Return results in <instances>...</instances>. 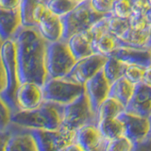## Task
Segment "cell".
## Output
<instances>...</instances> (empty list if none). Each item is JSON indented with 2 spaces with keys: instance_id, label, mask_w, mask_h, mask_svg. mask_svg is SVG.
I'll return each instance as SVG.
<instances>
[{
  "instance_id": "cell-37",
  "label": "cell",
  "mask_w": 151,
  "mask_h": 151,
  "mask_svg": "<svg viewBox=\"0 0 151 151\" xmlns=\"http://www.w3.org/2000/svg\"><path fill=\"white\" fill-rule=\"evenodd\" d=\"M132 151H151V139L148 138L134 145Z\"/></svg>"
},
{
  "instance_id": "cell-24",
  "label": "cell",
  "mask_w": 151,
  "mask_h": 151,
  "mask_svg": "<svg viewBox=\"0 0 151 151\" xmlns=\"http://www.w3.org/2000/svg\"><path fill=\"white\" fill-rule=\"evenodd\" d=\"M97 127L106 141L124 136V125L119 118L100 120L97 122Z\"/></svg>"
},
{
  "instance_id": "cell-12",
  "label": "cell",
  "mask_w": 151,
  "mask_h": 151,
  "mask_svg": "<svg viewBox=\"0 0 151 151\" xmlns=\"http://www.w3.org/2000/svg\"><path fill=\"white\" fill-rule=\"evenodd\" d=\"M45 102L42 86L33 82H24L18 86L15 93L17 111H30L40 107Z\"/></svg>"
},
{
  "instance_id": "cell-14",
  "label": "cell",
  "mask_w": 151,
  "mask_h": 151,
  "mask_svg": "<svg viewBox=\"0 0 151 151\" xmlns=\"http://www.w3.org/2000/svg\"><path fill=\"white\" fill-rule=\"evenodd\" d=\"M125 111L143 117H151V85L145 82L136 85L134 93Z\"/></svg>"
},
{
  "instance_id": "cell-18",
  "label": "cell",
  "mask_w": 151,
  "mask_h": 151,
  "mask_svg": "<svg viewBox=\"0 0 151 151\" xmlns=\"http://www.w3.org/2000/svg\"><path fill=\"white\" fill-rule=\"evenodd\" d=\"M23 27L20 9L7 11L0 9V40H12Z\"/></svg>"
},
{
  "instance_id": "cell-4",
  "label": "cell",
  "mask_w": 151,
  "mask_h": 151,
  "mask_svg": "<svg viewBox=\"0 0 151 151\" xmlns=\"http://www.w3.org/2000/svg\"><path fill=\"white\" fill-rule=\"evenodd\" d=\"M104 16L106 15L94 11L90 0L81 1L67 15L61 17L63 27V40L68 41L70 37L77 33L90 30Z\"/></svg>"
},
{
  "instance_id": "cell-41",
  "label": "cell",
  "mask_w": 151,
  "mask_h": 151,
  "mask_svg": "<svg viewBox=\"0 0 151 151\" xmlns=\"http://www.w3.org/2000/svg\"><path fill=\"white\" fill-rule=\"evenodd\" d=\"M148 32H149V36H148V44H147V46L149 47V48H151V25L149 27Z\"/></svg>"
},
{
  "instance_id": "cell-32",
  "label": "cell",
  "mask_w": 151,
  "mask_h": 151,
  "mask_svg": "<svg viewBox=\"0 0 151 151\" xmlns=\"http://www.w3.org/2000/svg\"><path fill=\"white\" fill-rule=\"evenodd\" d=\"M145 72V68L142 67V66L127 65L124 74V78L136 86V85L144 82Z\"/></svg>"
},
{
  "instance_id": "cell-8",
  "label": "cell",
  "mask_w": 151,
  "mask_h": 151,
  "mask_svg": "<svg viewBox=\"0 0 151 151\" xmlns=\"http://www.w3.org/2000/svg\"><path fill=\"white\" fill-rule=\"evenodd\" d=\"M30 131L40 151H61L76 142V132L63 129L56 130L32 129Z\"/></svg>"
},
{
  "instance_id": "cell-38",
  "label": "cell",
  "mask_w": 151,
  "mask_h": 151,
  "mask_svg": "<svg viewBox=\"0 0 151 151\" xmlns=\"http://www.w3.org/2000/svg\"><path fill=\"white\" fill-rule=\"evenodd\" d=\"M61 151H85L81 146H80L79 145H78L77 143H73L69 145H67L64 149H63Z\"/></svg>"
},
{
  "instance_id": "cell-25",
  "label": "cell",
  "mask_w": 151,
  "mask_h": 151,
  "mask_svg": "<svg viewBox=\"0 0 151 151\" xmlns=\"http://www.w3.org/2000/svg\"><path fill=\"white\" fill-rule=\"evenodd\" d=\"M126 111V108L122 104L115 100L114 98L108 97L104 101L97 111V122L103 119H111V118H118L121 113Z\"/></svg>"
},
{
  "instance_id": "cell-31",
  "label": "cell",
  "mask_w": 151,
  "mask_h": 151,
  "mask_svg": "<svg viewBox=\"0 0 151 151\" xmlns=\"http://www.w3.org/2000/svg\"><path fill=\"white\" fill-rule=\"evenodd\" d=\"M147 12L146 11H133L131 17L129 18L130 22V27L134 29H139V30H145L148 29L151 23L148 20L147 15H146Z\"/></svg>"
},
{
  "instance_id": "cell-26",
  "label": "cell",
  "mask_w": 151,
  "mask_h": 151,
  "mask_svg": "<svg viewBox=\"0 0 151 151\" xmlns=\"http://www.w3.org/2000/svg\"><path fill=\"white\" fill-rule=\"evenodd\" d=\"M127 66V64L122 63L119 60L113 58V57H109L107 63L103 67V72L108 81L112 84L116 80L124 77Z\"/></svg>"
},
{
  "instance_id": "cell-1",
  "label": "cell",
  "mask_w": 151,
  "mask_h": 151,
  "mask_svg": "<svg viewBox=\"0 0 151 151\" xmlns=\"http://www.w3.org/2000/svg\"><path fill=\"white\" fill-rule=\"evenodd\" d=\"M16 46L19 83L33 82L42 86L47 80L46 42L37 27H24L12 39Z\"/></svg>"
},
{
  "instance_id": "cell-9",
  "label": "cell",
  "mask_w": 151,
  "mask_h": 151,
  "mask_svg": "<svg viewBox=\"0 0 151 151\" xmlns=\"http://www.w3.org/2000/svg\"><path fill=\"white\" fill-rule=\"evenodd\" d=\"M108 58L109 57L93 54L86 58L80 59L77 60L74 67L65 78L76 83L85 85L89 79H91L97 73L103 70Z\"/></svg>"
},
{
  "instance_id": "cell-30",
  "label": "cell",
  "mask_w": 151,
  "mask_h": 151,
  "mask_svg": "<svg viewBox=\"0 0 151 151\" xmlns=\"http://www.w3.org/2000/svg\"><path fill=\"white\" fill-rule=\"evenodd\" d=\"M133 13V5L129 0H117L113 3L111 14L123 19H129Z\"/></svg>"
},
{
  "instance_id": "cell-16",
  "label": "cell",
  "mask_w": 151,
  "mask_h": 151,
  "mask_svg": "<svg viewBox=\"0 0 151 151\" xmlns=\"http://www.w3.org/2000/svg\"><path fill=\"white\" fill-rule=\"evenodd\" d=\"M12 125V134L1 151H40L35 138L29 129Z\"/></svg>"
},
{
  "instance_id": "cell-33",
  "label": "cell",
  "mask_w": 151,
  "mask_h": 151,
  "mask_svg": "<svg viewBox=\"0 0 151 151\" xmlns=\"http://www.w3.org/2000/svg\"><path fill=\"white\" fill-rule=\"evenodd\" d=\"M14 111L12 109V107L8 105L3 99H1V124L0 127L1 130L7 129V127L12 124V118Z\"/></svg>"
},
{
  "instance_id": "cell-43",
  "label": "cell",
  "mask_w": 151,
  "mask_h": 151,
  "mask_svg": "<svg viewBox=\"0 0 151 151\" xmlns=\"http://www.w3.org/2000/svg\"><path fill=\"white\" fill-rule=\"evenodd\" d=\"M149 138L151 139V117H150V132H149Z\"/></svg>"
},
{
  "instance_id": "cell-19",
  "label": "cell",
  "mask_w": 151,
  "mask_h": 151,
  "mask_svg": "<svg viewBox=\"0 0 151 151\" xmlns=\"http://www.w3.org/2000/svg\"><path fill=\"white\" fill-rule=\"evenodd\" d=\"M105 142L97 125H88L76 131V143L85 151H93L101 147Z\"/></svg>"
},
{
  "instance_id": "cell-39",
  "label": "cell",
  "mask_w": 151,
  "mask_h": 151,
  "mask_svg": "<svg viewBox=\"0 0 151 151\" xmlns=\"http://www.w3.org/2000/svg\"><path fill=\"white\" fill-rule=\"evenodd\" d=\"M144 82H145V83H147V84L151 85V65L148 66V67H146V68H145Z\"/></svg>"
},
{
  "instance_id": "cell-23",
  "label": "cell",
  "mask_w": 151,
  "mask_h": 151,
  "mask_svg": "<svg viewBox=\"0 0 151 151\" xmlns=\"http://www.w3.org/2000/svg\"><path fill=\"white\" fill-rule=\"evenodd\" d=\"M149 29V28H148ZM148 29L139 30L130 27L129 30L120 39H117L118 45L135 48H149L148 44Z\"/></svg>"
},
{
  "instance_id": "cell-2",
  "label": "cell",
  "mask_w": 151,
  "mask_h": 151,
  "mask_svg": "<svg viewBox=\"0 0 151 151\" xmlns=\"http://www.w3.org/2000/svg\"><path fill=\"white\" fill-rule=\"evenodd\" d=\"M63 106L45 101L40 107L30 111L13 112L12 124L27 129H60L61 126Z\"/></svg>"
},
{
  "instance_id": "cell-21",
  "label": "cell",
  "mask_w": 151,
  "mask_h": 151,
  "mask_svg": "<svg viewBox=\"0 0 151 151\" xmlns=\"http://www.w3.org/2000/svg\"><path fill=\"white\" fill-rule=\"evenodd\" d=\"M93 35L91 29L77 33L70 37L67 41L69 48L77 60L94 54L93 50Z\"/></svg>"
},
{
  "instance_id": "cell-34",
  "label": "cell",
  "mask_w": 151,
  "mask_h": 151,
  "mask_svg": "<svg viewBox=\"0 0 151 151\" xmlns=\"http://www.w3.org/2000/svg\"><path fill=\"white\" fill-rule=\"evenodd\" d=\"M90 2L93 9L99 14L107 15V14H111L112 12L113 4L109 2L108 0H90Z\"/></svg>"
},
{
  "instance_id": "cell-11",
  "label": "cell",
  "mask_w": 151,
  "mask_h": 151,
  "mask_svg": "<svg viewBox=\"0 0 151 151\" xmlns=\"http://www.w3.org/2000/svg\"><path fill=\"white\" fill-rule=\"evenodd\" d=\"M118 118L124 125V136L134 145L149 138L150 117H143L124 111Z\"/></svg>"
},
{
  "instance_id": "cell-45",
  "label": "cell",
  "mask_w": 151,
  "mask_h": 151,
  "mask_svg": "<svg viewBox=\"0 0 151 151\" xmlns=\"http://www.w3.org/2000/svg\"><path fill=\"white\" fill-rule=\"evenodd\" d=\"M78 1H84V0H78Z\"/></svg>"
},
{
  "instance_id": "cell-6",
  "label": "cell",
  "mask_w": 151,
  "mask_h": 151,
  "mask_svg": "<svg viewBox=\"0 0 151 151\" xmlns=\"http://www.w3.org/2000/svg\"><path fill=\"white\" fill-rule=\"evenodd\" d=\"M77 60L71 52L67 41L48 42L46 48V71L48 78H65ZM47 78V79H48Z\"/></svg>"
},
{
  "instance_id": "cell-40",
  "label": "cell",
  "mask_w": 151,
  "mask_h": 151,
  "mask_svg": "<svg viewBox=\"0 0 151 151\" xmlns=\"http://www.w3.org/2000/svg\"><path fill=\"white\" fill-rule=\"evenodd\" d=\"M146 15H147L148 20H149V21H150V23H151V0H150V3H149V9H148V11H147V13H146Z\"/></svg>"
},
{
  "instance_id": "cell-42",
  "label": "cell",
  "mask_w": 151,
  "mask_h": 151,
  "mask_svg": "<svg viewBox=\"0 0 151 151\" xmlns=\"http://www.w3.org/2000/svg\"><path fill=\"white\" fill-rule=\"evenodd\" d=\"M105 145V144H104ZM104 145L101 146V147H99V148H97V149H94V150H93V151H105L104 150Z\"/></svg>"
},
{
  "instance_id": "cell-35",
  "label": "cell",
  "mask_w": 151,
  "mask_h": 151,
  "mask_svg": "<svg viewBox=\"0 0 151 151\" xmlns=\"http://www.w3.org/2000/svg\"><path fill=\"white\" fill-rule=\"evenodd\" d=\"M23 0H0V9L7 11L20 9Z\"/></svg>"
},
{
  "instance_id": "cell-44",
  "label": "cell",
  "mask_w": 151,
  "mask_h": 151,
  "mask_svg": "<svg viewBox=\"0 0 151 151\" xmlns=\"http://www.w3.org/2000/svg\"><path fill=\"white\" fill-rule=\"evenodd\" d=\"M108 1H109V2H111V3H112V4H113V3H114V2H116V1H117V0H108Z\"/></svg>"
},
{
  "instance_id": "cell-3",
  "label": "cell",
  "mask_w": 151,
  "mask_h": 151,
  "mask_svg": "<svg viewBox=\"0 0 151 151\" xmlns=\"http://www.w3.org/2000/svg\"><path fill=\"white\" fill-rule=\"evenodd\" d=\"M0 57H1L0 96H1V99L11 106L14 111H16L15 93L20 83L18 79L16 46L13 40H7L1 42Z\"/></svg>"
},
{
  "instance_id": "cell-7",
  "label": "cell",
  "mask_w": 151,
  "mask_h": 151,
  "mask_svg": "<svg viewBox=\"0 0 151 151\" xmlns=\"http://www.w3.org/2000/svg\"><path fill=\"white\" fill-rule=\"evenodd\" d=\"M45 101L66 106L74 102L85 93V86L65 78H48L42 85Z\"/></svg>"
},
{
  "instance_id": "cell-36",
  "label": "cell",
  "mask_w": 151,
  "mask_h": 151,
  "mask_svg": "<svg viewBox=\"0 0 151 151\" xmlns=\"http://www.w3.org/2000/svg\"><path fill=\"white\" fill-rule=\"evenodd\" d=\"M133 5V11H148L150 0H129Z\"/></svg>"
},
{
  "instance_id": "cell-27",
  "label": "cell",
  "mask_w": 151,
  "mask_h": 151,
  "mask_svg": "<svg viewBox=\"0 0 151 151\" xmlns=\"http://www.w3.org/2000/svg\"><path fill=\"white\" fill-rule=\"evenodd\" d=\"M47 9L58 17L67 15L81 1L78 0H44Z\"/></svg>"
},
{
  "instance_id": "cell-17",
  "label": "cell",
  "mask_w": 151,
  "mask_h": 151,
  "mask_svg": "<svg viewBox=\"0 0 151 151\" xmlns=\"http://www.w3.org/2000/svg\"><path fill=\"white\" fill-rule=\"evenodd\" d=\"M37 28L44 39L48 42H58L63 39V27L61 18L46 9L37 25Z\"/></svg>"
},
{
  "instance_id": "cell-15",
  "label": "cell",
  "mask_w": 151,
  "mask_h": 151,
  "mask_svg": "<svg viewBox=\"0 0 151 151\" xmlns=\"http://www.w3.org/2000/svg\"><path fill=\"white\" fill-rule=\"evenodd\" d=\"M110 57L119 60L127 65H139L145 68L151 65V48L118 46Z\"/></svg>"
},
{
  "instance_id": "cell-20",
  "label": "cell",
  "mask_w": 151,
  "mask_h": 151,
  "mask_svg": "<svg viewBox=\"0 0 151 151\" xmlns=\"http://www.w3.org/2000/svg\"><path fill=\"white\" fill-rule=\"evenodd\" d=\"M46 9L44 0H23L20 7L23 27H37Z\"/></svg>"
},
{
  "instance_id": "cell-13",
  "label": "cell",
  "mask_w": 151,
  "mask_h": 151,
  "mask_svg": "<svg viewBox=\"0 0 151 151\" xmlns=\"http://www.w3.org/2000/svg\"><path fill=\"white\" fill-rule=\"evenodd\" d=\"M111 83L108 81L103 70L85 83V93L90 101L93 112L97 115L98 109L110 94ZM97 117V116H96Z\"/></svg>"
},
{
  "instance_id": "cell-22",
  "label": "cell",
  "mask_w": 151,
  "mask_h": 151,
  "mask_svg": "<svg viewBox=\"0 0 151 151\" xmlns=\"http://www.w3.org/2000/svg\"><path fill=\"white\" fill-rule=\"evenodd\" d=\"M134 90L135 85L130 83L127 78L123 77L111 85L109 97L114 98L126 108L133 96Z\"/></svg>"
},
{
  "instance_id": "cell-28",
  "label": "cell",
  "mask_w": 151,
  "mask_h": 151,
  "mask_svg": "<svg viewBox=\"0 0 151 151\" xmlns=\"http://www.w3.org/2000/svg\"><path fill=\"white\" fill-rule=\"evenodd\" d=\"M108 27L109 31L113 36H115L117 39L122 38L131 27L129 19H123L112 15V14H110V16H109Z\"/></svg>"
},
{
  "instance_id": "cell-5",
  "label": "cell",
  "mask_w": 151,
  "mask_h": 151,
  "mask_svg": "<svg viewBox=\"0 0 151 151\" xmlns=\"http://www.w3.org/2000/svg\"><path fill=\"white\" fill-rule=\"evenodd\" d=\"M88 125H97V117L84 93L77 100L63 106L60 129L76 132Z\"/></svg>"
},
{
  "instance_id": "cell-10",
  "label": "cell",
  "mask_w": 151,
  "mask_h": 151,
  "mask_svg": "<svg viewBox=\"0 0 151 151\" xmlns=\"http://www.w3.org/2000/svg\"><path fill=\"white\" fill-rule=\"evenodd\" d=\"M109 16L110 14L104 16L96 24H94V26L91 28V31L93 35V53L105 57H110L113 53V51L119 46L117 38L109 31Z\"/></svg>"
},
{
  "instance_id": "cell-29",
  "label": "cell",
  "mask_w": 151,
  "mask_h": 151,
  "mask_svg": "<svg viewBox=\"0 0 151 151\" xmlns=\"http://www.w3.org/2000/svg\"><path fill=\"white\" fill-rule=\"evenodd\" d=\"M134 144L130 142L125 136L119 137V138L106 141L104 145V150L105 151H132Z\"/></svg>"
}]
</instances>
